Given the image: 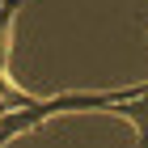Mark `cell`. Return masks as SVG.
<instances>
[{
  "label": "cell",
  "instance_id": "7a4b0ae2",
  "mask_svg": "<svg viewBox=\"0 0 148 148\" xmlns=\"http://www.w3.org/2000/svg\"><path fill=\"white\" fill-rule=\"evenodd\" d=\"M110 114H119V119H127V123L136 127V144L148 148V85L131 97V102H119Z\"/></svg>",
  "mask_w": 148,
  "mask_h": 148
},
{
  "label": "cell",
  "instance_id": "6da1fadb",
  "mask_svg": "<svg viewBox=\"0 0 148 148\" xmlns=\"http://www.w3.org/2000/svg\"><path fill=\"white\" fill-rule=\"evenodd\" d=\"M144 85H123V89H85V93H55V97H38V102L21 106V110L0 114V148L13 136L34 131L38 123L55 119V114H72V110H114L119 102H131Z\"/></svg>",
  "mask_w": 148,
  "mask_h": 148
},
{
  "label": "cell",
  "instance_id": "3957f363",
  "mask_svg": "<svg viewBox=\"0 0 148 148\" xmlns=\"http://www.w3.org/2000/svg\"><path fill=\"white\" fill-rule=\"evenodd\" d=\"M21 0H0V80H13L9 55H13V21H17Z\"/></svg>",
  "mask_w": 148,
  "mask_h": 148
}]
</instances>
